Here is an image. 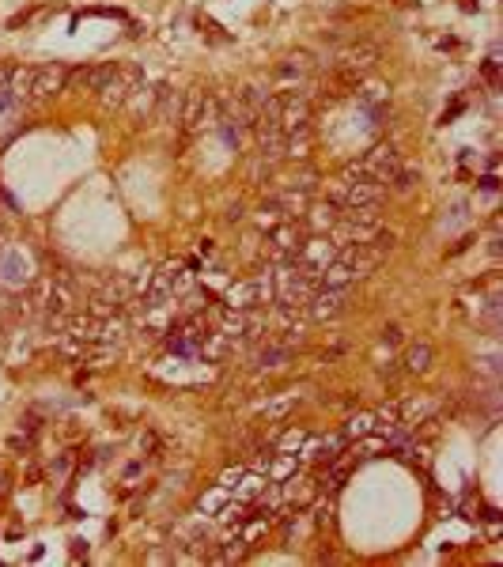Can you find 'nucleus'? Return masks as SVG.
I'll use <instances>...</instances> for the list:
<instances>
[{
	"label": "nucleus",
	"instance_id": "1",
	"mask_svg": "<svg viewBox=\"0 0 503 567\" xmlns=\"http://www.w3.org/2000/svg\"><path fill=\"white\" fill-rule=\"evenodd\" d=\"M65 76L69 69L61 65H24V69H8V83L5 91L12 95V102H46L53 95L65 91Z\"/></svg>",
	"mask_w": 503,
	"mask_h": 567
},
{
	"label": "nucleus",
	"instance_id": "2",
	"mask_svg": "<svg viewBox=\"0 0 503 567\" xmlns=\"http://www.w3.org/2000/svg\"><path fill=\"white\" fill-rule=\"evenodd\" d=\"M140 88H144L140 69H133V65H114V76L107 80V88L99 91V99H102V107H125V102H129Z\"/></svg>",
	"mask_w": 503,
	"mask_h": 567
},
{
	"label": "nucleus",
	"instance_id": "3",
	"mask_svg": "<svg viewBox=\"0 0 503 567\" xmlns=\"http://www.w3.org/2000/svg\"><path fill=\"white\" fill-rule=\"evenodd\" d=\"M348 299H352V288H318L314 296L307 299V314L314 322H333L337 314L348 310Z\"/></svg>",
	"mask_w": 503,
	"mask_h": 567
},
{
	"label": "nucleus",
	"instance_id": "4",
	"mask_svg": "<svg viewBox=\"0 0 503 567\" xmlns=\"http://www.w3.org/2000/svg\"><path fill=\"white\" fill-rule=\"evenodd\" d=\"M265 303H272V277H254L242 280L227 291V307L232 310H261Z\"/></svg>",
	"mask_w": 503,
	"mask_h": 567
},
{
	"label": "nucleus",
	"instance_id": "5",
	"mask_svg": "<svg viewBox=\"0 0 503 567\" xmlns=\"http://www.w3.org/2000/svg\"><path fill=\"white\" fill-rule=\"evenodd\" d=\"M291 261L303 265V269H310V272H322L326 265L337 261V242H329V239H303L299 254L291 258Z\"/></svg>",
	"mask_w": 503,
	"mask_h": 567
},
{
	"label": "nucleus",
	"instance_id": "6",
	"mask_svg": "<svg viewBox=\"0 0 503 567\" xmlns=\"http://www.w3.org/2000/svg\"><path fill=\"white\" fill-rule=\"evenodd\" d=\"M114 76V65H83V69H72L69 76H65V91H76V95H83V91H102L107 88V80Z\"/></svg>",
	"mask_w": 503,
	"mask_h": 567
},
{
	"label": "nucleus",
	"instance_id": "7",
	"mask_svg": "<svg viewBox=\"0 0 503 567\" xmlns=\"http://www.w3.org/2000/svg\"><path fill=\"white\" fill-rule=\"evenodd\" d=\"M375 61H379V50L367 46V42H356V46H348V50L337 53V61H333V65L345 69V72H356V76H367V72L375 69Z\"/></svg>",
	"mask_w": 503,
	"mask_h": 567
},
{
	"label": "nucleus",
	"instance_id": "8",
	"mask_svg": "<svg viewBox=\"0 0 503 567\" xmlns=\"http://www.w3.org/2000/svg\"><path fill=\"white\" fill-rule=\"evenodd\" d=\"M178 121L190 133H197L201 125L213 121V99H208L204 91H190V95H185V102H182V110H178Z\"/></svg>",
	"mask_w": 503,
	"mask_h": 567
},
{
	"label": "nucleus",
	"instance_id": "9",
	"mask_svg": "<svg viewBox=\"0 0 503 567\" xmlns=\"http://www.w3.org/2000/svg\"><path fill=\"white\" fill-rule=\"evenodd\" d=\"M341 213L345 208L337 204V197H329V201H322V204H307V223L314 227V231H333V223L341 220Z\"/></svg>",
	"mask_w": 503,
	"mask_h": 567
},
{
	"label": "nucleus",
	"instance_id": "10",
	"mask_svg": "<svg viewBox=\"0 0 503 567\" xmlns=\"http://www.w3.org/2000/svg\"><path fill=\"white\" fill-rule=\"evenodd\" d=\"M277 76H280V83H284V88H303V80L310 76V61H307V53H299V57H288L284 65L277 69Z\"/></svg>",
	"mask_w": 503,
	"mask_h": 567
},
{
	"label": "nucleus",
	"instance_id": "11",
	"mask_svg": "<svg viewBox=\"0 0 503 567\" xmlns=\"http://www.w3.org/2000/svg\"><path fill=\"white\" fill-rule=\"evenodd\" d=\"M288 355H291V345H288V341H284V345H269V348H261V352H258V364H254V367H261V371L284 367Z\"/></svg>",
	"mask_w": 503,
	"mask_h": 567
},
{
	"label": "nucleus",
	"instance_id": "12",
	"mask_svg": "<svg viewBox=\"0 0 503 567\" xmlns=\"http://www.w3.org/2000/svg\"><path fill=\"white\" fill-rule=\"evenodd\" d=\"M432 367V345L428 341H416L405 352V371H428Z\"/></svg>",
	"mask_w": 503,
	"mask_h": 567
},
{
	"label": "nucleus",
	"instance_id": "13",
	"mask_svg": "<svg viewBox=\"0 0 503 567\" xmlns=\"http://www.w3.org/2000/svg\"><path fill=\"white\" fill-rule=\"evenodd\" d=\"M307 443V431H288L284 439H280V450H299Z\"/></svg>",
	"mask_w": 503,
	"mask_h": 567
},
{
	"label": "nucleus",
	"instance_id": "14",
	"mask_svg": "<svg viewBox=\"0 0 503 567\" xmlns=\"http://www.w3.org/2000/svg\"><path fill=\"white\" fill-rule=\"evenodd\" d=\"M383 341H402V329H397V326H390V329H383Z\"/></svg>",
	"mask_w": 503,
	"mask_h": 567
}]
</instances>
